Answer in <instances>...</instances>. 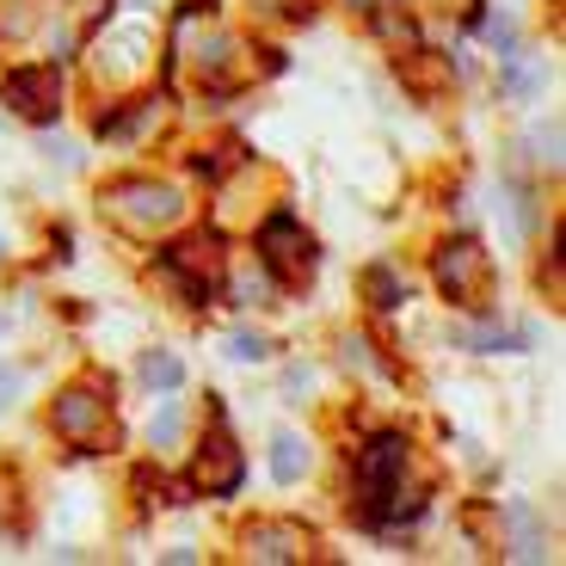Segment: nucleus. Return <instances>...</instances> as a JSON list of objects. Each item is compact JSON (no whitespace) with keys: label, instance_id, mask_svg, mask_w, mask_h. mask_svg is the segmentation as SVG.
I'll return each instance as SVG.
<instances>
[{"label":"nucleus","instance_id":"obj_1","mask_svg":"<svg viewBox=\"0 0 566 566\" xmlns=\"http://www.w3.org/2000/svg\"><path fill=\"white\" fill-rule=\"evenodd\" d=\"M412 443L382 431L357 450V517L369 530H400L424 511V481H407Z\"/></svg>","mask_w":566,"mask_h":566},{"label":"nucleus","instance_id":"obj_2","mask_svg":"<svg viewBox=\"0 0 566 566\" xmlns=\"http://www.w3.org/2000/svg\"><path fill=\"white\" fill-rule=\"evenodd\" d=\"M438 283L455 308H486V296H493V259L481 253V241H450L438 253Z\"/></svg>","mask_w":566,"mask_h":566},{"label":"nucleus","instance_id":"obj_3","mask_svg":"<svg viewBox=\"0 0 566 566\" xmlns=\"http://www.w3.org/2000/svg\"><path fill=\"white\" fill-rule=\"evenodd\" d=\"M112 216L124 228H136V234H155V228H172L185 216L179 191L172 185H155V179H129V185H112Z\"/></svg>","mask_w":566,"mask_h":566},{"label":"nucleus","instance_id":"obj_4","mask_svg":"<svg viewBox=\"0 0 566 566\" xmlns=\"http://www.w3.org/2000/svg\"><path fill=\"white\" fill-rule=\"evenodd\" d=\"M160 265H167V277L185 283L191 302H210L216 290H222V277H228V259H222V241H216V234H191V241L167 247Z\"/></svg>","mask_w":566,"mask_h":566},{"label":"nucleus","instance_id":"obj_5","mask_svg":"<svg viewBox=\"0 0 566 566\" xmlns=\"http://www.w3.org/2000/svg\"><path fill=\"white\" fill-rule=\"evenodd\" d=\"M259 253H265V271H271V277L290 283V290L314 277V241L302 234V222H296L290 210H277L265 228H259Z\"/></svg>","mask_w":566,"mask_h":566},{"label":"nucleus","instance_id":"obj_6","mask_svg":"<svg viewBox=\"0 0 566 566\" xmlns=\"http://www.w3.org/2000/svg\"><path fill=\"white\" fill-rule=\"evenodd\" d=\"M241 474H247V462H241V450H234V438H228V419L216 412V419H210V438H203L198 462H191V481H198L203 493L228 499L234 486H241Z\"/></svg>","mask_w":566,"mask_h":566},{"label":"nucleus","instance_id":"obj_7","mask_svg":"<svg viewBox=\"0 0 566 566\" xmlns=\"http://www.w3.org/2000/svg\"><path fill=\"white\" fill-rule=\"evenodd\" d=\"M0 93H7V105H13L19 117H31V124H50V117L62 112V74L43 62V69H13L7 81H0Z\"/></svg>","mask_w":566,"mask_h":566},{"label":"nucleus","instance_id":"obj_8","mask_svg":"<svg viewBox=\"0 0 566 566\" xmlns=\"http://www.w3.org/2000/svg\"><path fill=\"white\" fill-rule=\"evenodd\" d=\"M105 431H112V407H105L93 388H69V395L56 400V438L93 450V443H105Z\"/></svg>","mask_w":566,"mask_h":566},{"label":"nucleus","instance_id":"obj_9","mask_svg":"<svg viewBox=\"0 0 566 566\" xmlns=\"http://www.w3.org/2000/svg\"><path fill=\"white\" fill-rule=\"evenodd\" d=\"M247 554L253 560H302L308 554V530L302 524H290V517H265V524H253L247 530Z\"/></svg>","mask_w":566,"mask_h":566},{"label":"nucleus","instance_id":"obj_10","mask_svg":"<svg viewBox=\"0 0 566 566\" xmlns=\"http://www.w3.org/2000/svg\"><path fill=\"white\" fill-rule=\"evenodd\" d=\"M271 474H277L283 486H296L302 474H308V443H302V438H290V431H283V438L271 443Z\"/></svg>","mask_w":566,"mask_h":566},{"label":"nucleus","instance_id":"obj_11","mask_svg":"<svg viewBox=\"0 0 566 566\" xmlns=\"http://www.w3.org/2000/svg\"><path fill=\"white\" fill-rule=\"evenodd\" d=\"M142 382L160 388V395H172V388L185 382V364H179V357H167V352H148V357H142Z\"/></svg>","mask_w":566,"mask_h":566},{"label":"nucleus","instance_id":"obj_12","mask_svg":"<svg viewBox=\"0 0 566 566\" xmlns=\"http://www.w3.org/2000/svg\"><path fill=\"white\" fill-rule=\"evenodd\" d=\"M369 296H376V308H395V302H407V283H400L388 265H376L369 271Z\"/></svg>","mask_w":566,"mask_h":566},{"label":"nucleus","instance_id":"obj_13","mask_svg":"<svg viewBox=\"0 0 566 566\" xmlns=\"http://www.w3.org/2000/svg\"><path fill=\"white\" fill-rule=\"evenodd\" d=\"M265 352H271V345H265V339H253V333H241V339L228 345V357H241V364H259Z\"/></svg>","mask_w":566,"mask_h":566},{"label":"nucleus","instance_id":"obj_14","mask_svg":"<svg viewBox=\"0 0 566 566\" xmlns=\"http://www.w3.org/2000/svg\"><path fill=\"white\" fill-rule=\"evenodd\" d=\"M172 438H179V412H160V419H155V443H172Z\"/></svg>","mask_w":566,"mask_h":566},{"label":"nucleus","instance_id":"obj_15","mask_svg":"<svg viewBox=\"0 0 566 566\" xmlns=\"http://www.w3.org/2000/svg\"><path fill=\"white\" fill-rule=\"evenodd\" d=\"M277 13H308V0H271Z\"/></svg>","mask_w":566,"mask_h":566}]
</instances>
